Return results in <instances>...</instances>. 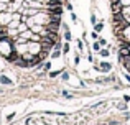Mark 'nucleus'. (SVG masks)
I'll return each mask as SVG.
<instances>
[{
  "label": "nucleus",
  "instance_id": "nucleus-1",
  "mask_svg": "<svg viewBox=\"0 0 130 125\" xmlns=\"http://www.w3.org/2000/svg\"><path fill=\"white\" fill-rule=\"evenodd\" d=\"M0 84H12V81L7 76H0Z\"/></svg>",
  "mask_w": 130,
  "mask_h": 125
},
{
  "label": "nucleus",
  "instance_id": "nucleus-2",
  "mask_svg": "<svg viewBox=\"0 0 130 125\" xmlns=\"http://www.w3.org/2000/svg\"><path fill=\"white\" fill-rule=\"evenodd\" d=\"M101 67H102L104 71H109V69H110V64H109V63H102V64H101Z\"/></svg>",
  "mask_w": 130,
  "mask_h": 125
},
{
  "label": "nucleus",
  "instance_id": "nucleus-3",
  "mask_svg": "<svg viewBox=\"0 0 130 125\" xmlns=\"http://www.w3.org/2000/svg\"><path fill=\"white\" fill-rule=\"evenodd\" d=\"M64 38H66L68 41L71 40V33H69V30H66V33H64Z\"/></svg>",
  "mask_w": 130,
  "mask_h": 125
},
{
  "label": "nucleus",
  "instance_id": "nucleus-4",
  "mask_svg": "<svg viewBox=\"0 0 130 125\" xmlns=\"http://www.w3.org/2000/svg\"><path fill=\"white\" fill-rule=\"evenodd\" d=\"M102 26H104L102 23H97V25H95V31H101V30H102Z\"/></svg>",
  "mask_w": 130,
  "mask_h": 125
},
{
  "label": "nucleus",
  "instance_id": "nucleus-5",
  "mask_svg": "<svg viewBox=\"0 0 130 125\" xmlns=\"http://www.w3.org/2000/svg\"><path fill=\"white\" fill-rule=\"evenodd\" d=\"M59 55H61V53H59V49H56V51L53 53V58H58V56H59Z\"/></svg>",
  "mask_w": 130,
  "mask_h": 125
},
{
  "label": "nucleus",
  "instance_id": "nucleus-6",
  "mask_svg": "<svg viewBox=\"0 0 130 125\" xmlns=\"http://www.w3.org/2000/svg\"><path fill=\"white\" fill-rule=\"evenodd\" d=\"M26 13H28V15H35L36 10H26Z\"/></svg>",
  "mask_w": 130,
  "mask_h": 125
},
{
  "label": "nucleus",
  "instance_id": "nucleus-7",
  "mask_svg": "<svg viewBox=\"0 0 130 125\" xmlns=\"http://www.w3.org/2000/svg\"><path fill=\"white\" fill-rule=\"evenodd\" d=\"M101 55H102V56H107V55H109V51H107V49H102Z\"/></svg>",
  "mask_w": 130,
  "mask_h": 125
},
{
  "label": "nucleus",
  "instance_id": "nucleus-8",
  "mask_svg": "<svg viewBox=\"0 0 130 125\" xmlns=\"http://www.w3.org/2000/svg\"><path fill=\"white\" fill-rule=\"evenodd\" d=\"M58 74H59L58 71H53V73H50V76H51V77H54V76H58Z\"/></svg>",
  "mask_w": 130,
  "mask_h": 125
}]
</instances>
